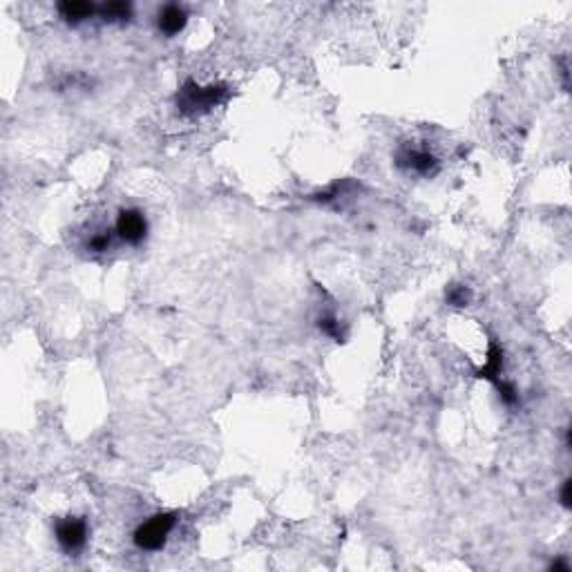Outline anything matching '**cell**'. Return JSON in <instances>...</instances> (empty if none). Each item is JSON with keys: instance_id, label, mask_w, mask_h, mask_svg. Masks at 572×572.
<instances>
[{"instance_id": "1", "label": "cell", "mask_w": 572, "mask_h": 572, "mask_svg": "<svg viewBox=\"0 0 572 572\" xmlns=\"http://www.w3.org/2000/svg\"><path fill=\"white\" fill-rule=\"evenodd\" d=\"M226 94H228V87L224 83L197 85L194 81H188L179 90L177 106L186 114H203V112L213 110L215 106H220V103L226 99Z\"/></svg>"}, {"instance_id": "2", "label": "cell", "mask_w": 572, "mask_h": 572, "mask_svg": "<svg viewBox=\"0 0 572 572\" xmlns=\"http://www.w3.org/2000/svg\"><path fill=\"white\" fill-rule=\"evenodd\" d=\"M177 523L175 512H159L148 521H143L139 528L134 530V545L141 548V550L155 552L162 550L168 541V534L173 532Z\"/></svg>"}, {"instance_id": "3", "label": "cell", "mask_w": 572, "mask_h": 572, "mask_svg": "<svg viewBox=\"0 0 572 572\" xmlns=\"http://www.w3.org/2000/svg\"><path fill=\"white\" fill-rule=\"evenodd\" d=\"M56 541L65 552H76L81 550L87 541V525L83 519L67 517L56 523Z\"/></svg>"}, {"instance_id": "4", "label": "cell", "mask_w": 572, "mask_h": 572, "mask_svg": "<svg viewBox=\"0 0 572 572\" xmlns=\"http://www.w3.org/2000/svg\"><path fill=\"white\" fill-rule=\"evenodd\" d=\"M117 233L123 242L128 244H139L145 239V233H148V222L141 210L136 208H125L119 213V220H117Z\"/></svg>"}, {"instance_id": "5", "label": "cell", "mask_w": 572, "mask_h": 572, "mask_svg": "<svg viewBox=\"0 0 572 572\" xmlns=\"http://www.w3.org/2000/svg\"><path fill=\"white\" fill-rule=\"evenodd\" d=\"M396 159H398L400 168H409V170H414V173H420V175H429L438 166L436 157L429 155L427 150H416V148H403Z\"/></svg>"}, {"instance_id": "6", "label": "cell", "mask_w": 572, "mask_h": 572, "mask_svg": "<svg viewBox=\"0 0 572 572\" xmlns=\"http://www.w3.org/2000/svg\"><path fill=\"white\" fill-rule=\"evenodd\" d=\"M188 22V14L184 7L179 5H166L162 11H159V29H162L166 36H175L181 29L186 27Z\"/></svg>"}, {"instance_id": "7", "label": "cell", "mask_w": 572, "mask_h": 572, "mask_svg": "<svg viewBox=\"0 0 572 572\" xmlns=\"http://www.w3.org/2000/svg\"><path fill=\"white\" fill-rule=\"evenodd\" d=\"M59 11L65 20L70 22H81L85 18H90L96 11V7L92 3H85V0H65V3L59 5Z\"/></svg>"}, {"instance_id": "8", "label": "cell", "mask_w": 572, "mask_h": 572, "mask_svg": "<svg viewBox=\"0 0 572 572\" xmlns=\"http://www.w3.org/2000/svg\"><path fill=\"white\" fill-rule=\"evenodd\" d=\"M501 364H503V351L501 347L496 345V342H492L489 349H487V360H485V367L483 369H478V378H487L492 382H496L499 380V376H501Z\"/></svg>"}, {"instance_id": "9", "label": "cell", "mask_w": 572, "mask_h": 572, "mask_svg": "<svg viewBox=\"0 0 572 572\" xmlns=\"http://www.w3.org/2000/svg\"><path fill=\"white\" fill-rule=\"evenodd\" d=\"M101 16L106 20H128L132 16V5L121 3V0H114L101 7Z\"/></svg>"}, {"instance_id": "10", "label": "cell", "mask_w": 572, "mask_h": 572, "mask_svg": "<svg viewBox=\"0 0 572 572\" xmlns=\"http://www.w3.org/2000/svg\"><path fill=\"white\" fill-rule=\"evenodd\" d=\"M448 302L452 306H467L472 302V291L467 289V286H450Z\"/></svg>"}, {"instance_id": "11", "label": "cell", "mask_w": 572, "mask_h": 572, "mask_svg": "<svg viewBox=\"0 0 572 572\" xmlns=\"http://www.w3.org/2000/svg\"><path fill=\"white\" fill-rule=\"evenodd\" d=\"M320 331L322 334H327L329 338H334V340H342V331H340V320L334 317V315H324V317H320V322H317Z\"/></svg>"}, {"instance_id": "12", "label": "cell", "mask_w": 572, "mask_h": 572, "mask_svg": "<svg viewBox=\"0 0 572 572\" xmlns=\"http://www.w3.org/2000/svg\"><path fill=\"white\" fill-rule=\"evenodd\" d=\"M494 385L499 387V396H501V400H503L506 405H517V403H519V396H517V392H514V387H512L510 382L496 380Z\"/></svg>"}, {"instance_id": "13", "label": "cell", "mask_w": 572, "mask_h": 572, "mask_svg": "<svg viewBox=\"0 0 572 572\" xmlns=\"http://www.w3.org/2000/svg\"><path fill=\"white\" fill-rule=\"evenodd\" d=\"M110 242H112L110 235L99 233V235H94V237L87 242V248H90V250H94V253H103V250H108V248H110Z\"/></svg>"}, {"instance_id": "14", "label": "cell", "mask_w": 572, "mask_h": 572, "mask_svg": "<svg viewBox=\"0 0 572 572\" xmlns=\"http://www.w3.org/2000/svg\"><path fill=\"white\" fill-rule=\"evenodd\" d=\"M562 503L564 508H570V478H566L562 485Z\"/></svg>"}, {"instance_id": "15", "label": "cell", "mask_w": 572, "mask_h": 572, "mask_svg": "<svg viewBox=\"0 0 572 572\" xmlns=\"http://www.w3.org/2000/svg\"><path fill=\"white\" fill-rule=\"evenodd\" d=\"M552 570H564V572H568L570 570V566L566 564V562H552V566H550Z\"/></svg>"}]
</instances>
